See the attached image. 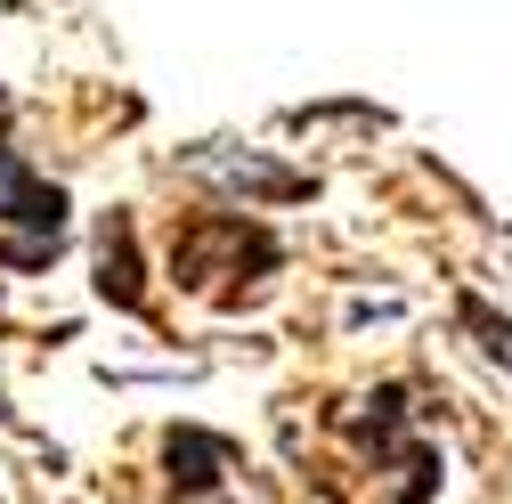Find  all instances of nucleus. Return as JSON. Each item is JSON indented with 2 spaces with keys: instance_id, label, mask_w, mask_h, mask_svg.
<instances>
[{
  "instance_id": "6",
  "label": "nucleus",
  "mask_w": 512,
  "mask_h": 504,
  "mask_svg": "<svg viewBox=\"0 0 512 504\" xmlns=\"http://www.w3.org/2000/svg\"><path fill=\"white\" fill-rule=\"evenodd\" d=\"M196 171H212V179H228V187H252V196H309V179L301 171H277V163H236V155H196Z\"/></svg>"
},
{
  "instance_id": "7",
  "label": "nucleus",
  "mask_w": 512,
  "mask_h": 504,
  "mask_svg": "<svg viewBox=\"0 0 512 504\" xmlns=\"http://www.w3.org/2000/svg\"><path fill=\"white\" fill-rule=\"evenodd\" d=\"M456 318H464V334H480V350H488L496 366H512V318H496V309H488V301H472V293L456 301Z\"/></svg>"
},
{
  "instance_id": "5",
  "label": "nucleus",
  "mask_w": 512,
  "mask_h": 504,
  "mask_svg": "<svg viewBox=\"0 0 512 504\" xmlns=\"http://www.w3.org/2000/svg\"><path fill=\"white\" fill-rule=\"evenodd\" d=\"M220 472H228V439L220 431H171L163 439V480L179 488V496H204V488H220Z\"/></svg>"
},
{
  "instance_id": "1",
  "label": "nucleus",
  "mask_w": 512,
  "mask_h": 504,
  "mask_svg": "<svg viewBox=\"0 0 512 504\" xmlns=\"http://www.w3.org/2000/svg\"><path fill=\"white\" fill-rule=\"evenodd\" d=\"M277 261H285L277 236L261 220H244V212H196V220L171 228V269H179L187 293H220V277H244L252 285V277H269Z\"/></svg>"
},
{
  "instance_id": "3",
  "label": "nucleus",
  "mask_w": 512,
  "mask_h": 504,
  "mask_svg": "<svg viewBox=\"0 0 512 504\" xmlns=\"http://www.w3.org/2000/svg\"><path fill=\"white\" fill-rule=\"evenodd\" d=\"M0 220L33 228L41 244L66 236V196H57L49 179H33V171H25V155H9V147H0Z\"/></svg>"
},
{
  "instance_id": "2",
  "label": "nucleus",
  "mask_w": 512,
  "mask_h": 504,
  "mask_svg": "<svg viewBox=\"0 0 512 504\" xmlns=\"http://www.w3.org/2000/svg\"><path fill=\"white\" fill-rule=\"evenodd\" d=\"M350 439H358L366 456H391V464L407 472V480H399L407 504H431V496H439V456L407 439V391H399V383H382V391H374V415H358Z\"/></svg>"
},
{
  "instance_id": "8",
  "label": "nucleus",
  "mask_w": 512,
  "mask_h": 504,
  "mask_svg": "<svg viewBox=\"0 0 512 504\" xmlns=\"http://www.w3.org/2000/svg\"><path fill=\"white\" fill-rule=\"evenodd\" d=\"M0 114H9V106H0Z\"/></svg>"
},
{
  "instance_id": "4",
  "label": "nucleus",
  "mask_w": 512,
  "mask_h": 504,
  "mask_svg": "<svg viewBox=\"0 0 512 504\" xmlns=\"http://www.w3.org/2000/svg\"><path fill=\"white\" fill-rule=\"evenodd\" d=\"M98 293L114 309H147V277H139V228L131 212H106L98 220Z\"/></svg>"
}]
</instances>
